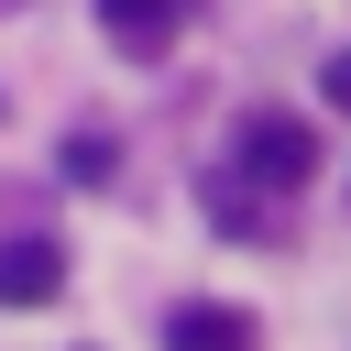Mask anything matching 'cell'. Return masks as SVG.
<instances>
[{
	"label": "cell",
	"mask_w": 351,
	"mask_h": 351,
	"mask_svg": "<svg viewBox=\"0 0 351 351\" xmlns=\"http://www.w3.org/2000/svg\"><path fill=\"white\" fill-rule=\"evenodd\" d=\"M230 154H241V176H252V186H307V176H318V143H307V121H285V110H252Z\"/></svg>",
	"instance_id": "cell-1"
},
{
	"label": "cell",
	"mask_w": 351,
	"mask_h": 351,
	"mask_svg": "<svg viewBox=\"0 0 351 351\" xmlns=\"http://www.w3.org/2000/svg\"><path fill=\"white\" fill-rule=\"evenodd\" d=\"M66 296V241H0V307Z\"/></svg>",
	"instance_id": "cell-2"
},
{
	"label": "cell",
	"mask_w": 351,
	"mask_h": 351,
	"mask_svg": "<svg viewBox=\"0 0 351 351\" xmlns=\"http://www.w3.org/2000/svg\"><path fill=\"white\" fill-rule=\"evenodd\" d=\"M165 351H252V318L219 307V296H186V307L165 318Z\"/></svg>",
	"instance_id": "cell-3"
},
{
	"label": "cell",
	"mask_w": 351,
	"mask_h": 351,
	"mask_svg": "<svg viewBox=\"0 0 351 351\" xmlns=\"http://www.w3.org/2000/svg\"><path fill=\"white\" fill-rule=\"evenodd\" d=\"M176 22H186V0H99V33H110L121 55H165Z\"/></svg>",
	"instance_id": "cell-4"
},
{
	"label": "cell",
	"mask_w": 351,
	"mask_h": 351,
	"mask_svg": "<svg viewBox=\"0 0 351 351\" xmlns=\"http://www.w3.org/2000/svg\"><path fill=\"white\" fill-rule=\"evenodd\" d=\"M318 88H329V99L351 110V55H329V77H318Z\"/></svg>",
	"instance_id": "cell-5"
}]
</instances>
